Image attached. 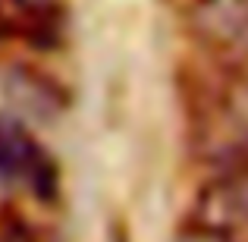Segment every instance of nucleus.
<instances>
[{
    "mask_svg": "<svg viewBox=\"0 0 248 242\" xmlns=\"http://www.w3.org/2000/svg\"><path fill=\"white\" fill-rule=\"evenodd\" d=\"M19 19V35L47 38L57 22V0H6Z\"/></svg>",
    "mask_w": 248,
    "mask_h": 242,
    "instance_id": "obj_4",
    "label": "nucleus"
},
{
    "mask_svg": "<svg viewBox=\"0 0 248 242\" xmlns=\"http://www.w3.org/2000/svg\"><path fill=\"white\" fill-rule=\"evenodd\" d=\"M186 29L204 57L226 73L248 66V0H192Z\"/></svg>",
    "mask_w": 248,
    "mask_h": 242,
    "instance_id": "obj_2",
    "label": "nucleus"
},
{
    "mask_svg": "<svg viewBox=\"0 0 248 242\" xmlns=\"http://www.w3.org/2000/svg\"><path fill=\"white\" fill-rule=\"evenodd\" d=\"M10 35H19V19L13 13V6L6 0H0V38H10Z\"/></svg>",
    "mask_w": 248,
    "mask_h": 242,
    "instance_id": "obj_6",
    "label": "nucleus"
},
{
    "mask_svg": "<svg viewBox=\"0 0 248 242\" xmlns=\"http://www.w3.org/2000/svg\"><path fill=\"white\" fill-rule=\"evenodd\" d=\"M192 148L217 173L248 167V82L230 73L192 110Z\"/></svg>",
    "mask_w": 248,
    "mask_h": 242,
    "instance_id": "obj_1",
    "label": "nucleus"
},
{
    "mask_svg": "<svg viewBox=\"0 0 248 242\" xmlns=\"http://www.w3.org/2000/svg\"><path fill=\"white\" fill-rule=\"evenodd\" d=\"M192 224L230 236L248 233V167L214 173V179L201 186L192 208Z\"/></svg>",
    "mask_w": 248,
    "mask_h": 242,
    "instance_id": "obj_3",
    "label": "nucleus"
},
{
    "mask_svg": "<svg viewBox=\"0 0 248 242\" xmlns=\"http://www.w3.org/2000/svg\"><path fill=\"white\" fill-rule=\"evenodd\" d=\"M173 242H236V236L220 233V230H211V226H201V224H192V220H188V224L176 233Z\"/></svg>",
    "mask_w": 248,
    "mask_h": 242,
    "instance_id": "obj_5",
    "label": "nucleus"
}]
</instances>
